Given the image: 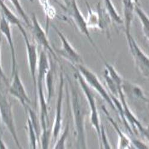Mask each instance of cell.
<instances>
[{"label": "cell", "instance_id": "6da1fadb", "mask_svg": "<svg viewBox=\"0 0 149 149\" xmlns=\"http://www.w3.org/2000/svg\"><path fill=\"white\" fill-rule=\"evenodd\" d=\"M50 68V61L48 59L47 50H41L38 65V73L36 76V96L38 97L40 106V124H41V139L42 148H48L50 133L49 131L48 104L44 94V83L45 75Z\"/></svg>", "mask_w": 149, "mask_h": 149}, {"label": "cell", "instance_id": "7a4b0ae2", "mask_svg": "<svg viewBox=\"0 0 149 149\" xmlns=\"http://www.w3.org/2000/svg\"><path fill=\"white\" fill-rule=\"evenodd\" d=\"M68 81L70 87V104L73 116L74 125V134L76 136L77 148H86V141L85 131V118L87 114L85 106L81 101L79 94L74 86H73L71 79L68 77Z\"/></svg>", "mask_w": 149, "mask_h": 149}, {"label": "cell", "instance_id": "3957f363", "mask_svg": "<svg viewBox=\"0 0 149 149\" xmlns=\"http://www.w3.org/2000/svg\"><path fill=\"white\" fill-rule=\"evenodd\" d=\"M74 76L76 80L78 82L80 87L82 90L84 95L87 100L89 108L90 109V122L92 126L95 129L97 135L98 140L100 139L101 136V128L102 124L100 122V118L98 113L95 98L94 95L91 91V87L86 82L81 74L77 70L76 73L74 74Z\"/></svg>", "mask_w": 149, "mask_h": 149}, {"label": "cell", "instance_id": "277c9868", "mask_svg": "<svg viewBox=\"0 0 149 149\" xmlns=\"http://www.w3.org/2000/svg\"><path fill=\"white\" fill-rule=\"evenodd\" d=\"M63 1L65 4L66 11H67L68 15L73 20L79 31L86 37V38L88 40L91 44L95 49V50L102 58L103 56L99 52L97 46L92 38L89 32V28L87 26L86 20L85 19L81 11H80L77 0H63Z\"/></svg>", "mask_w": 149, "mask_h": 149}, {"label": "cell", "instance_id": "5b68a950", "mask_svg": "<svg viewBox=\"0 0 149 149\" xmlns=\"http://www.w3.org/2000/svg\"><path fill=\"white\" fill-rule=\"evenodd\" d=\"M75 66L90 87L96 91L113 110L117 111L116 107L111 97L110 93L109 91H107L106 88L102 85L101 81L96 74L90 69L85 67L83 64H79Z\"/></svg>", "mask_w": 149, "mask_h": 149}, {"label": "cell", "instance_id": "8992f818", "mask_svg": "<svg viewBox=\"0 0 149 149\" xmlns=\"http://www.w3.org/2000/svg\"><path fill=\"white\" fill-rule=\"evenodd\" d=\"M125 36L136 68L144 77L149 79V57L141 49L131 34Z\"/></svg>", "mask_w": 149, "mask_h": 149}, {"label": "cell", "instance_id": "52a82bcc", "mask_svg": "<svg viewBox=\"0 0 149 149\" xmlns=\"http://www.w3.org/2000/svg\"><path fill=\"white\" fill-rule=\"evenodd\" d=\"M0 114H1L3 123L8 130L17 146L19 148H21L22 147L19 141L16 131L12 104L1 90H0Z\"/></svg>", "mask_w": 149, "mask_h": 149}, {"label": "cell", "instance_id": "ba28073f", "mask_svg": "<svg viewBox=\"0 0 149 149\" xmlns=\"http://www.w3.org/2000/svg\"><path fill=\"white\" fill-rule=\"evenodd\" d=\"M53 28L61 41V47L58 49L59 54L64 57L74 66L79 64H84L81 56L69 43L64 35L56 26L53 25Z\"/></svg>", "mask_w": 149, "mask_h": 149}, {"label": "cell", "instance_id": "9c48e42d", "mask_svg": "<svg viewBox=\"0 0 149 149\" xmlns=\"http://www.w3.org/2000/svg\"><path fill=\"white\" fill-rule=\"evenodd\" d=\"M12 78H13V80L8 86V92L12 96L15 97L19 101L26 111L29 107V104L31 103V101L28 95L25 88H24L17 68L15 73L12 75Z\"/></svg>", "mask_w": 149, "mask_h": 149}, {"label": "cell", "instance_id": "30bf717a", "mask_svg": "<svg viewBox=\"0 0 149 149\" xmlns=\"http://www.w3.org/2000/svg\"><path fill=\"white\" fill-rule=\"evenodd\" d=\"M20 32L23 37V39L25 42L27 51V57L28 61V65L29 68L30 73L32 78L34 89L35 90V94L36 95V72L38 69V52H37L36 46L31 43L28 38V36L24 30V29L20 31Z\"/></svg>", "mask_w": 149, "mask_h": 149}, {"label": "cell", "instance_id": "8fae6325", "mask_svg": "<svg viewBox=\"0 0 149 149\" xmlns=\"http://www.w3.org/2000/svg\"><path fill=\"white\" fill-rule=\"evenodd\" d=\"M31 28L33 36L36 42L44 49L50 53V54L54 57L56 60H57L56 53L52 47L50 45V44H49L48 40L47 33L41 26L39 21L37 19V17L35 14H33L32 16V25Z\"/></svg>", "mask_w": 149, "mask_h": 149}, {"label": "cell", "instance_id": "7c38bea8", "mask_svg": "<svg viewBox=\"0 0 149 149\" xmlns=\"http://www.w3.org/2000/svg\"><path fill=\"white\" fill-rule=\"evenodd\" d=\"M63 86L64 78L63 73L62 72L60 74V84L58 97L56 102V115L54 118V122L52 130V134L54 141H57L58 136L60 133L62 126V103H63Z\"/></svg>", "mask_w": 149, "mask_h": 149}, {"label": "cell", "instance_id": "4fadbf2b", "mask_svg": "<svg viewBox=\"0 0 149 149\" xmlns=\"http://www.w3.org/2000/svg\"><path fill=\"white\" fill-rule=\"evenodd\" d=\"M0 32L5 36L6 38L8 44L10 47L11 56V61H12V68H11V76L15 73L17 68V62L16 57V52L14 45V42L12 38L11 30L10 28V24L6 19L5 17L1 14V17H0Z\"/></svg>", "mask_w": 149, "mask_h": 149}, {"label": "cell", "instance_id": "5bb4252c", "mask_svg": "<svg viewBox=\"0 0 149 149\" xmlns=\"http://www.w3.org/2000/svg\"><path fill=\"white\" fill-rule=\"evenodd\" d=\"M135 3L134 0H122L123 16V24L125 27V34H131V28L135 14Z\"/></svg>", "mask_w": 149, "mask_h": 149}, {"label": "cell", "instance_id": "9a60e30c", "mask_svg": "<svg viewBox=\"0 0 149 149\" xmlns=\"http://www.w3.org/2000/svg\"><path fill=\"white\" fill-rule=\"evenodd\" d=\"M103 110L107 118V119L109 120L110 123L112 125L115 131L117 132L118 135V148H132V143L131 139L127 136L125 134H124L121 130L119 128V126L117 125V123L115 122V120L113 119L110 115V113L107 110H106V107L104 106L102 107Z\"/></svg>", "mask_w": 149, "mask_h": 149}, {"label": "cell", "instance_id": "2e32d148", "mask_svg": "<svg viewBox=\"0 0 149 149\" xmlns=\"http://www.w3.org/2000/svg\"><path fill=\"white\" fill-rule=\"evenodd\" d=\"M122 86L125 94L131 95V97L138 99L139 100H142L145 102H149V99L145 95L140 86H138L137 85L123 79Z\"/></svg>", "mask_w": 149, "mask_h": 149}, {"label": "cell", "instance_id": "e0dca14e", "mask_svg": "<svg viewBox=\"0 0 149 149\" xmlns=\"http://www.w3.org/2000/svg\"><path fill=\"white\" fill-rule=\"evenodd\" d=\"M0 11H1V14L5 17L6 19L9 22L11 25V24L16 25L17 26L20 31L24 29L19 19L8 8V7L5 4L4 1L3 0H0Z\"/></svg>", "mask_w": 149, "mask_h": 149}, {"label": "cell", "instance_id": "ac0fdd59", "mask_svg": "<svg viewBox=\"0 0 149 149\" xmlns=\"http://www.w3.org/2000/svg\"><path fill=\"white\" fill-rule=\"evenodd\" d=\"M135 13L138 16L142 26V30L144 36L149 41V16L141 8L140 4H135Z\"/></svg>", "mask_w": 149, "mask_h": 149}, {"label": "cell", "instance_id": "d6986e66", "mask_svg": "<svg viewBox=\"0 0 149 149\" xmlns=\"http://www.w3.org/2000/svg\"><path fill=\"white\" fill-rule=\"evenodd\" d=\"M50 61V68L48 70L45 78V82L46 84V88L47 91V102L48 104H49L54 94V71L52 66V61Z\"/></svg>", "mask_w": 149, "mask_h": 149}, {"label": "cell", "instance_id": "ffe728a7", "mask_svg": "<svg viewBox=\"0 0 149 149\" xmlns=\"http://www.w3.org/2000/svg\"><path fill=\"white\" fill-rule=\"evenodd\" d=\"M104 7L110 18L118 24H123V19L120 16L111 0H103Z\"/></svg>", "mask_w": 149, "mask_h": 149}, {"label": "cell", "instance_id": "44dd1931", "mask_svg": "<svg viewBox=\"0 0 149 149\" xmlns=\"http://www.w3.org/2000/svg\"><path fill=\"white\" fill-rule=\"evenodd\" d=\"M84 1L88 11V17L87 19H86L88 28L99 29V17L97 11H94L93 10H92L87 0H84Z\"/></svg>", "mask_w": 149, "mask_h": 149}, {"label": "cell", "instance_id": "7402d4cb", "mask_svg": "<svg viewBox=\"0 0 149 149\" xmlns=\"http://www.w3.org/2000/svg\"><path fill=\"white\" fill-rule=\"evenodd\" d=\"M28 135H29V147L31 148L35 149L37 147V144L40 140V136L37 133L35 127H33L32 122L28 116Z\"/></svg>", "mask_w": 149, "mask_h": 149}, {"label": "cell", "instance_id": "603a6c76", "mask_svg": "<svg viewBox=\"0 0 149 149\" xmlns=\"http://www.w3.org/2000/svg\"><path fill=\"white\" fill-rule=\"evenodd\" d=\"M9 1L13 4L14 7L16 10L17 13L22 17V19H23V20L26 23L27 25L29 27H31L32 23H30L29 17L25 13V11H24L23 8L22 7V4L20 2V0H9Z\"/></svg>", "mask_w": 149, "mask_h": 149}, {"label": "cell", "instance_id": "cb8c5ba5", "mask_svg": "<svg viewBox=\"0 0 149 149\" xmlns=\"http://www.w3.org/2000/svg\"><path fill=\"white\" fill-rule=\"evenodd\" d=\"M69 131V122H68L66 124V126L64 130L63 134H61L60 139L57 140V141H56V144L54 146V148H56V149L65 148L66 140L68 138Z\"/></svg>", "mask_w": 149, "mask_h": 149}, {"label": "cell", "instance_id": "d4e9b609", "mask_svg": "<svg viewBox=\"0 0 149 149\" xmlns=\"http://www.w3.org/2000/svg\"><path fill=\"white\" fill-rule=\"evenodd\" d=\"M99 142H100V147L102 146L104 148H111V146L110 145L108 139L106 136L105 129L103 125H102V128H101V136H100V139L99 140Z\"/></svg>", "mask_w": 149, "mask_h": 149}, {"label": "cell", "instance_id": "484cf974", "mask_svg": "<svg viewBox=\"0 0 149 149\" xmlns=\"http://www.w3.org/2000/svg\"><path fill=\"white\" fill-rule=\"evenodd\" d=\"M1 36H0V85L2 82H3L7 86H10L9 81L7 79L6 75L4 74V72L3 71V69L1 66Z\"/></svg>", "mask_w": 149, "mask_h": 149}, {"label": "cell", "instance_id": "4316f807", "mask_svg": "<svg viewBox=\"0 0 149 149\" xmlns=\"http://www.w3.org/2000/svg\"><path fill=\"white\" fill-rule=\"evenodd\" d=\"M131 143L132 144H133L134 146V147H135L136 148H148V146H147L146 144H144V143L139 140L136 139H131Z\"/></svg>", "mask_w": 149, "mask_h": 149}, {"label": "cell", "instance_id": "83f0119b", "mask_svg": "<svg viewBox=\"0 0 149 149\" xmlns=\"http://www.w3.org/2000/svg\"><path fill=\"white\" fill-rule=\"evenodd\" d=\"M3 122L1 120V114H0V148H7V146L3 141Z\"/></svg>", "mask_w": 149, "mask_h": 149}, {"label": "cell", "instance_id": "f1b7e54d", "mask_svg": "<svg viewBox=\"0 0 149 149\" xmlns=\"http://www.w3.org/2000/svg\"><path fill=\"white\" fill-rule=\"evenodd\" d=\"M141 134L144 136V137L147 140V141L149 142V125L143 128V130H142Z\"/></svg>", "mask_w": 149, "mask_h": 149}, {"label": "cell", "instance_id": "f546056e", "mask_svg": "<svg viewBox=\"0 0 149 149\" xmlns=\"http://www.w3.org/2000/svg\"><path fill=\"white\" fill-rule=\"evenodd\" d=\"M134 2L135 3V4H139V0H134Z\"/></svg>", "mask_w": 149, "mask_h": 149}, {"label": "cell", "instance_id": "4dcf8cb0", "mask_svg": "<svg viewBox=\"0 0 149 149\" xmlns=\"http://www.w3.org/2000/svg\"><path fill=\"white\" fill-rule=\"evenodd\" d=\"M30 1H32V0H30Z\"/></svg>", "mask_w": 149, "mask_h": 149}, {"label": "cell", "instance_id": "1f68e13d", "mask_svg": "<svg viewBox=\"0 0 149 149\" xmlns=\"http://www.w3.org/2000/svg\"><path fill=\"white\" fill-rule=\"evenodd\" d=\"M3 1H4V0H3Z\"/></svg>", "mask_w": 149, "mask_h": 149}]
</instances>
